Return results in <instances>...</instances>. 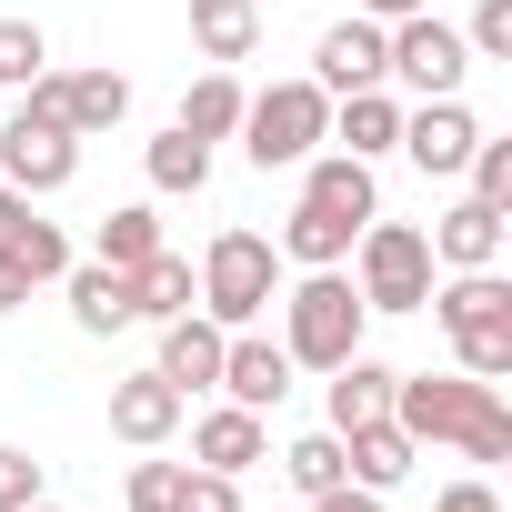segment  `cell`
<instances>
[{
    "label": "cell",
    "instance_id": "29",
    "mask_svg": "<svg viewBox=\"0 0 512 512\" xmlns=\"http://www.w3.org/2000/svg\"><path fill=\"white\" fill-rule=\"evenodd\" d=\"M141 161H151V191H201V181H211V141H191L181 121H171Z\"/></svg>",
    "mask_w": 512,
    "mask_h": 512
},
{
    "label": "cell",
    "instance_id": "10",
    "mask_svg": "<svg viewBox=\"0 0 512 512\" xmlns=\"http://www.w3.org/2000/svg\"><path fill=\"white\" fill-rule=\"evenodd\" d=\"M21 101H41L61 131H81V141H101V131H121L131 121V81L121 71H41Z\"/></svg>",
    "mask_w": 512,
    "mask_h": 512
},
{
    "label": "cell",
    "instance_id": "22",
    "mask_svg": "<svg viewBox=\"0 0 512 512\" xmlns=\"http://www.w3.org/2000/svg\"><path fill=\"white\" fill-rule=\"evenodd\" d=\"M191 51L201 61H251L262 51V11H251V0H191Z\"/></svg>",
    "mask_w": 512,
    "mask_h": 512
},
{
    "label": "cell",
    "instance_id": "26",
    "mask_svg": "<svg viewBox=\"0 0 512 512\" xmlns=\"http://www.w3.org/2000/svg\"><path fill=\"white\" fill-rule=\"evenodd\" d=\"M191 302H201V282H191L181 251H151V262L131 272V312H141V322H171V312H191Z\"/></svg>",
    "mask_w": 512,
    "mask_h": 512
},
{
    "label": "cell",
    "instance_id": "39",
    "mask_svg": "<svg viewBox=\"0 0 512 512\" xmlns=\"http://www.w3.org/2000/svg\"><path fill=\"white\" fill-rule=\"evenodd\" d=\"M0 512H11V502H0Z\"/></svg>",
    "mask_w": 512,
    "mask_h": 512
},
{
    "label": "cell",
    "instance_id": "6",
    "mask_svg": "<svg viewBox=\"0 0 512 512\" xmlns=\"http://www.w3.org/2000/svg\"><path fill=\"white\" fill-rule=\"evenodd\" d=\"M352 292H362V312H422L432 302V241L412 231V221H362L352 231Z\"/></svg>",
    "mask_w": 512,
    "mask_h": 512
},
{
    "label": "cell",
    "instance_id": "24",
    "mask_svg": "<svg viewBox=\"0 0 512 512\" xmlns=\"http://www.w3.org/2000/svg\"><path fill=\"white\" fill-rule=\"evenodd\" d=\"M241 101H251V91H241V71H221V61H211V71L181 91V131H191V141H231V131H241Z\"/></svg>",
    "mask_w": 512,
    "mask_h": 512
},
{
    "label": "cell",
    "instance_id": "11",
    "mask_svg": "<svg viewBox=\"0 0 512 512\" xmlns=\"http://www.w3.org/2000/svg\"><path fill=\"white\" fill-rule=\"evenodd\" d=\"M472 141H482V121H472V111H462V91H452V101H412L392 151H402L422 181H452V171L472 161Z\"/></svg>",
    "mask_w": 512,
    "mask_h": 512
},
{
    "label": "cell",
    "instance_id": "27",
    "mask_svg": "<svg viewBox=\"0 0 512 512\" xmlns=\"http://www.w3.org/2000/svg\"><path fill=\"white\" fill-rule=\"evenodd\" d=\"M282 472H292V492H302V502L342 492V482H352V462H342V432H332V422H322V432H302V442L282 452Z\"/></svg>",
    "mask_w": 512,
    "mask_h": 512
},
{
    "label": "cell",
    "instance_id": "34",
    "mask_svg": "<svg viewBox=\"0 0 512 512\" xmlns=\"http://www.w3.org/2000/svg\"><path fill=\"white\" fill-rule=\"evenodd\" d=\"M0 502H11V512H21V502H41V462H31L21 442H0Z\"/></svg>",
    "mask_w": 512,
    "mask_h": 512
},
{
    "label": "cell",
    "instance_id": "14",
    "mask_svg": "<svg viewBox=\"0 0 512 512\" xmlns=\"http://www.w3.org/2000/svg\"><path fill=\"white\" fill-rule=\"evenodd\" d=\"M502 221H512V211H492V201L462 191V201L422 231V241H432V272H502Z\"/></svg>",
    "mask_w": 512,
    "mask_h": 512
},
{
    "label": "cell",
    "instance_id": "12",
    "mask_svg": "<svg viewBox=\"0 0 512 512\" xmlns=\"http://www.w3.org/2000/svg\"><path fill=\"white\" fill-rule=\"evenodd\" d=\"M382 81H392L382 21H362V11H352V21H332V31L312 41V91H332V101H342V91H382Z\"/></svg>",
    "mask_w": 512,
    "mask_h": 512
},
{
    "label": "cell",
    "instance_id": "23",
    "mask_svg": "<svg viewBox=\"0 0 512 512\" xmlns=\"http://www.w3.org/2000/svg\"><path fill=\"white\" fill-rule=\"evenodd\" d=\"M282 262H302V272H342L352 262V221H332V211H312V201H292V221H282Z\"/></svg>",
    "mask_w": 512,
    "mask_h": 512
},
{
    "label": "cell",
    "instance_id": "35",
    "mask_svg": "<svg viewBox=\"0 0 512 512\" xmlns=\"http://www.w3.org/2000/svg\"><path fill=\"white\" fill-rule=\"evenodd\" d=\"M432 512H502V492L472 472V482H442V502H432Z\"/></svg>",
    "mask_w": 512,
    "mask_h": 512
},
{
    "label": "cell",
    "instance_id": "9",
    "mask_svg": "<svg viewBox=\"0 0 512 512\" xmlns=\"http://www.w3.org/2000/svg\"><path fill=\"white\" fill-rule=\"evenodd\" d=\"M382 51H392V81H402L412 101H452V91H462V71H472L462 31H452V21H432V11L392 21V31H382Z\"/></svg>",
    "mask_w": 512,
    "mask_h": 512
},
{
    "label": "cell",
    "instance_id": "3",
    "mask_svg": "<svg viewBox=\"0 0 512 512\" xmlns=\"http://www.w3.org/2000/svg\"><path fill=\"white\" fill-rule=\"evenodd\" d=\"M362 292H352V272H302L292 292H282V352H292V372H332V362H352L362 352Z\"/></svg>",
    "mask_w": 512,
    "mask_h": 512
},
{
    "label": "cell",
    "instance_id": "4",
    "mask_svg": "<svg viewBox=\"0 0 512 512\" xmlns=\"http://www.w3.org/2000/svg\"><path fill=\"white\" fill-rule=\"evenodd\" d=\"M201 302L191 312H211L221 332H241V322H262L272 302H282V251L262 241V231H211V251H201Z\"/></svg>",
    "mask_w": 512,
    "mask_h": 512
},
{
    "label": "cell",
    "instance_id": "28",
    "mask_svg": "<svg viewBox=\"0 0 512 512\" xmlns=\"http://www.w3.org/2000/svg\"><path fill=\"white\" fill-rule=\"evenodd\" d=\"M161 251V221H151V201H121L111 221H101V241H91V262H111V272H141Z\"/></svg>",
    "mask_w": 512,
    "mask_h": 512
},
{
    "label": "cell",
    "instance_id": "36",
    "mask_svg": "<svg viewBox=\"0 0 512 512\" xmlns=\"http://www.w3.org/2000/svg\"><path fill=\"white\" fill-rule=\"evenodd\" d=\"M302 512H382V492H362V482H342V492H322V502H302Z\"/></svg>",
    "mask_w": 512,
    "mask_h": 512
},
{
    "label": "cell",
    "instance_id": "18",
    "mask_svg": "<svg viewBox=\"0 0 512 512\" xmlns=\"http://www.w3.org/2000/svg\"><path fill=\"white\" fill-rule=\"evenodd\" d=\"M302 201H312V211H332V221H352V231L382 211L372 161H352V151H312V161H302Z\"/></svg>",
    "mask_w": 512,
    "mask_h": 512
},
{
    "label": "cell",
    "instance_id": "19",
    "mask_svg": "<svg viewBox=\"0 0 512 512\" xmlns=\"http://www.w3.org/2000/svg\"><path fill=\"white\" fill-rule=\"evenodd\" d=\"M322 141H332V151H352V161H382V151L402 141V101H392V81H382V91H342Z\"/></svg>",
    "mask_w": 512,
    "mask_h": 512
},
{
    "label": "cell",
    "instance_id": "16",
    "mask_svg": "<svg viewBox=\"0 0 512 512\" xmlns=\"http://www.w3.org/2000/svg\"><path fill=\"white\" fill-rule=\"evenodd\" d=\"M191 462L241 482L251 462H272V422H262V412H241V402H221V412H201V422H191Z\"/></svg>",
    "mask_w": 512,
    "mask_h": 512
},
{
    "label": "cell",
    "instance_id": "37",
    "mask_svg": "<svg viewBox=\"0 0 512 512\" xmlns=\"http://www.w3.org/2000/svg\"><path fill=\"white\" fill-rule=\"evenodd\" d=\"M412 11H432V0H362V21H382V31H392V21H412Z\"/></svg>",
    "mask_w": 512,
    "mask_h": 512
},
{
    "label": "cell",
    "instance_id": "1",
    "mask_svg": "<svg viewBox=\"0 0 512 512\" xmlns=\"http://www.w3.org/2000/svg\"><path fill=\"white\" fill-rule=\"evenodd\" d=\"M392 422L462 462L512 452V402H502V382H472V372H392Z\"/></svg>",
    "mask_w": 512,
    "mask_h": 512
},
{
    "label": "cell",
    "instance_id": "2",
    "mask_svg": "<svg viewBox=\"0 0 512 512\" xmlns=\"http://www.w3.org/2000/svg\"><path fill=\"white\" fill-rule=\"evenodd\" d=\"M422 312L452 332V372H472V382L512 372V282L502 272H452V282H432Z\"/></svg>",
    "mask_w": 512,
    "mask_h": 512
},
{
    "label": "cell",
    "instance_id": "30",
    "mask_svg": "<svg viewBox=\"0 0 512 512\" xmlns=\"http://www.w3.org/2000/svg\"><path fill=\"white\" fill-rule=\"evenodd\" d=\"M51 71V31L41 21H0V91H31Z\"/></svg>",
    "mask_w": 512,
    "mask_h": 512
},
{
    "label": "cell",
    "instance_id": "20",
    "mask_svg": "<svg viewBox=\"0 0 512 512\" xmlns=\"http://www.w3.org/2000/svg\"><path fill=\"white\" fill-rule=\"evenodd\" d=\"M61 292H71V322H81L91 342H111V332L141 322V312H131V272H111V262H71Z\"/></svg>",
    "mask_w": 512,
    "mask_h": 512
},
{
    "label": "cell",
    "instance_id": "31",
    "mask_svg": "<svg viewBox=\"0 0 512 512\" xmlns=\"http://www.w3.org/2000/svg\"><path fill=\"white\" fill-rule=\"evenodd\" d=\"M161 512H241V482H231V472L181 462V482H171V502H161Z\"/></svg>",
    "mask_w": 512,
    "mask_h": 512
},
{
    "label": "cell",
    "instance_id": "15",
    "mask_svg": "<svg viewBox=\"0 0 512 512\" xmlns=\"http://www.w3.org/2000/svg\"><path fill=\"white\" fill-rule=\"evenodd\" d=\"M221 342H231V332H221L211 312H171V322H161V362H151V372L191 402V392H211V382H221Z\"/></svg>",
    "mask_w": 512,
    "mask_h": 512
},
{
    "label": "cell",
    "instance_id": "17",
    "mask_svg": "<svg viewBox=\"0 0 512 512\" xmlns=\"http://www.w3.org/2000/svg\"><path fill=\"white\" fill-rule=\"evenodd\" d=\"M181 412H191V402H181L161 372H131V382H111V432H121L131 452H161V442L181 432Z\"/></svg>",
    "mask_w": 512,
    "mask_h": 512
},
{
    "label": "cell",
    "instance_id": "7",
    "mask_svg": "<svg viewBox=\"0 0 512 512\" xmlns=\"http://www.w3.org/2000/svg\"><path fill=\"white\" fill-rule=\"evenodd\" d=\"M71 272V231L61 221H41V201L31 191H11L0 181V312H21L31 292H51Z\"/></svg>",
    "mask_w": 512,
    "mask_h": 512
},
{
    "label": "cell",
    "instance_id": "5",
    "mask_svg": "<svg viewBox=\"0 0 512 512\" xmlns=\"http://www.w3.org/2000/svg\"><path fill=\"white\" fill-rule=\"evenodd\" d=\"M322 131H332V91H312V81H272V91L241 101V151H251V171H302V161L322 151Z\"/></svg>",
    "mask_w": 512,
    "mask_h": 512
},
{
    "label": "cell",
    "instance_id": "25",
    "mask_svg": "<svg viewBox=\"0 0 512 512\" xmlns=\"http://www.w3.org/2000/svg\"><path fill=\"white\" fill-rule=\"evenodd\" d=\"M382 412H392V362H372V352L332 362V432H352V422H382Z\"/></svg>",
    "mask_w": 512,
    "mask_h": 512
},
{
    "label": "cell",
    "instance_id": "13",
    "mask_svg": "<svg viewBox=\"0 0 512 512\" xmlns=\"http://www.w3.org/2000/svg\"><path fill=\"white\" fill-rule=\"evenodd\" d=\"M221 402H241V412H282V392H292V352L282 342H262V332H231L221 342V382H211Z\"/></svg>",
    "mask_w": 512,
    "mask_h": 512
},
{
    "label": "cell",
    "instance_id": "38",
    "mask_svg": "<svg viewBox=\"0 0 512 512\" xmlns=\"http://www.w3.org/2000/svg\"><path fill=\"white\" fill-rule=\"evenodd\" d=\"M21 512H61V502H51V492H41V502H21Z\"/></svg>",
    "mask_w": 512,
    "mask_h": 512
},
{
    "label": "cell",
    "instance_id": "32",
    "mask_svg": "<svg viewBox=\"0 0 512 512\" xmlns=\"http://www.w3.org/2000/svg\"><path fill=\"white\" fill-rule=\"evenodd\" d=\"M462 171H472V201H492V211H512V141H492V131H482Z\"/></svg>",
    "mask_w": 512,
    "mask_h": 512
},
{
    "label": "cell",
    "instance_id": "33",
    "mask_svg": "<svg viewBox=\"0 0 512 512\" xmlns=\"http://www.w3.org/2000/svg\"><path fill=\"white\" fill-rule=\"evenodd\" d=\"M462 51L472 61H512V0H482V11L462 21Z\"/></svg>",
    "mask_w": 512,
    "mask_h": 512
},
{
    "label": "cell",
    "instance_id": "8",
    "mask_svg": "<svg viewBox=\"0 0 512 512\" xmlns=\"http://www.w3.org/2000/svg\"><path fill=\"white\" fill-rule=\"evenodd\" d=\"M0 181L31 191V201L71 191V181H81V131H61L41 101H21V91H11V121H0Z\"/></svg>",
    "mask_w": 512,
    "mask_h": 512
},
{
    "label": "cell",
    "instance_id": "21",
    "mask_svg": "<svg viewBox=\"0 0 512 512\" xmlns=\"http://www.w3.org/2000/svg\"><path fill=\"white\" fill-rule=\"evenodd\" d=\"M342 462H352V482H362V492H392V482L422 462V442L382 412V422H352V432H342Z\"/></svg>",
    "mask_w": 512,
    "mask_h": 512
}]
</instances>
